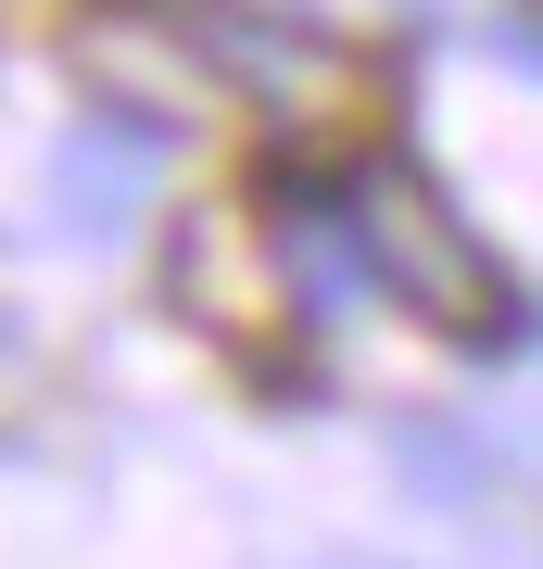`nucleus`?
<instances>
[{
    "mask_svg": "<svg viewBox=\"0 0 543 569\" xmlns=\"http://www.w3.org/2000/svg\"><path fill=\"white\" fill-rule=\"evenodd\" d=\"M178 39H303L316 0H152Z\"/></svg>",
    "mask_w": 543,
    "mask_h": 569,
    "instance_id": "7ed1b4c3",
    "label": "nucleus"
},
{
    "mask_svg": "<svg viewBox=\"0 0 543 569\" xmlns=\"http://www.w3.org/2000/svg\"><path fill=\"white\" fill-rule=\"evenodd\" d=\"M152 190H164L152 114H77L51 140V216L77 228V241H127V228L152 216Z\"/></svg>",
    "mask_w": 543,
    "mask_h": 569,
    "instance_id": "f03ea898",
    "label": "nucleus"
},
{
    "mask_svg": "<svg viewBox=\"0 0 543 569\" xmlns=\"http://www.w3.org/2000/svg\"><path fill=\"white\" fill-rule=\"evenodd\" d=\"M519 13H531V51H543V0H519Z\"/></svg>",
    "mask_w": 543,
    "mask_h": 569,
    "instance_id": "39448f33",
    "label": "nucleus"
},
{
    "mask_svg": "<svg viewBox=\"0 0 543 569\" xmlns=\"http://www.w3.org/2000/svg\"><path fill=\"white\" fill-rule=\"evenodd\" d=\"M329 190H342L354 266H366V291H380V305H404L418 329H443V342H493V329H505L519 291H505L493 241L455 216V190L430 178V164L354 152V164H329Z\"/></svg>",
    "mask_w": 543,
    "mask_h": 569,
    "instance_id": "f257e3e1",
    "label": "nucleus"
},
{
    "mask_svg": "<svg viewBox=\"0 0 543 569\" xmlns=\"http://www.w3.org/2000/svg\"><path fill=\"white\" fill-rule=\"evenodd\" d=\"M26 406H39V342H26V317L0 305V430H13Z\"/></svg>",
    "mask_w": 543,
    "mask_h": 569,
    "instance_id": "20e7f679",
    "label": "nucleus"
}]
</instances>
